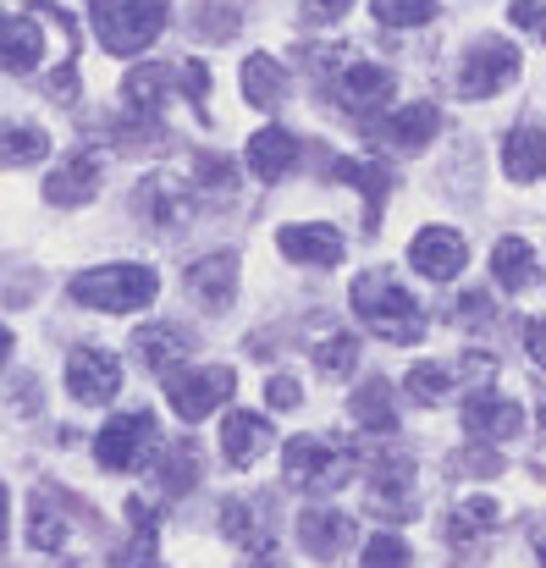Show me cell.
<instances>
[{
  "mask_svg": "<svg viewBox=\"0 0 546 568\" xmlns=\"http://www.w3.org/2000/svg\"><path fill=\"white\" fill-rule=\"evenodd\" d=\"M542 425H546V392H542Z\"/></svg>",
  "mask_w": 546,
  "mask_h": 568,
  "instance_id": "c3c4849f",
  "label": "cell"
},
{
  "mask_svg": "<svg viewBox=\"0 0 546 568\" xmlns=\"http://www.w3.org/2000/svg\"><path fill=\"white\" fill-rule=\"evenodd\" d=\"M447 392H453V381H447L442 365H414V371H408V397H414V403H442Z\"/></svg>",
  "mask_w": 546,
  "mask_h": 568,
  "instance_id": "e575fe53",
  "label": "cell"
},
{
  "mask_svg": "<svg viewBox=\"0 0 546 568\" xmlns=\"http://www.w3.org/2000/svg\"><path fill=\"white\" fill-rule=\"evenodd\" d=\"M370 514H375V519H392V525H403V519L419 514L408 464H381V469H375V480H370Z\"/></svg>",
  "mask_w": 546,
  "mask_h": 568,
  "instance_id": "9a60e30c",
  "label": "cell"
},
{
  "mask_svg": "<svg viewBox=\"0 0 546 568\" xmlns=\"http://www.w3.org/2000/svg\"><path fill=\"white\" fill-rule=\"evenodd\" d=\"M67 392H72L78 403H89V408L111 403V397L122 392L117 354H105V348H72V354H67Z\"/></svg>",
  "mask_w": 546,
  "mask_h": 568,
  "instance_id": "ba28073f",
  "label": "cell"
},
{
  "mask_svg": "<svg viewBox=\"0 0 546 568\" xmlns=\"http://www.w3.org/2000/svg\"><path fill=\"white\" fill-rule=\"evenodd\" d=\"M337 94H343V105L348 111H386V100H392V72L386 67H375V61H354V67H343V78H337Z\"/></svg>",
  "mask_w": 546,
  "mask_h": 568,
  "instance_id": "2e32d148",
  "label": "cell"
},
{
  "mask_svg": "<svg viewBox=\"0 0 546 568\" xmlns=\"http://www.w3.org/2000/svg\"><path fill=\"white\" fill-rule=\"evenodd\" d=\"M166 94H172V72H166V67H133V72L122 78V105H128L133 116H155V111L166 105Z\"/></svg>",
  "mask_w": 546,
  "mask_h": 568,
  "instance_id": "603a6c76",
  "label": "cell"
},
{
  "mask_svg": "<svg viewBox=\"0 0 546 568\" xmlns=\"http://www.w3.org/2000/svg\"><path fill=\"white\" fill-rule=\"evenodd\" d=\"M188 22H193V33H199V39H215V44H221V39H232V33H237V22H243V17H237V6H226V0H199Z\"/></svg>",
  "mask_w": 546,
  "mask_h": 568,
  "instance_id": "f1b7e54d",
  "label": "cell"
},
{
  "mask_svg": "<svg viewBox=\"0 0 546 568\" xmlns=\"http://www.w3.org/2000/svg\"><path fill=\"white\" fill-rule=\"evenodd\" d=\"M354 315H360L370 332H381L386 343H419V337H425L419 298H414L397 276H386V271L354 276Z\"/></svg>",
  "mask_w": 546,
  "mask_h": 568,
  "instance_id": "6da1fadb",
  "label": "cell"
},
{
  "mask_svg": "<svg viewBox=\"0 0 546 568\" xmlns=\"http://www.w3.org/2000/svg\"><path fill=\"white\" fill-rule=\"evenodd\" d=\"M161 480H166V486H172V491H188V486H193V458H188V453H166V458H161Z\"/></svg>",
  "mask_w": 546,
  "mask_h": 568,
  "instance_id": "74e56055",
  "label": "cell"
},
{
  "mask_svg": "<svg viewBox=\"0 0 546 568\" xmlns=\"http://www.w3.org/2000/svg\"><path fill=\"white\" fill-rule=\"evenodd\" d=\"M542 564H546V541H542Z\"/></svg>",
  "mask_w": 546,
  "mask_h": 568,
  "instance_id": "681fc988",
  "label": "cell"
},
{
  "mask_svg": "<svg viewBox=\"0 0 546 568\" xmlns=\"http://www.w3.org/2000/svg\"><path fill=\"white\" fill-rule=\"evenodd\" d=\"M332 178L364 193V226L375 232V226H381V204H386V166H375V161H360V155H343V161L332 166Z\"/></svg>",
  "mask_w": 546,
  "mask_h": 568,
  "instance_id": "44dd1931",
  "label": "cell"
},
{
  "mask_svg": "<svg viewBox=\"0 0 546 568\" xmlns=\"http://www.w3.org/2000/svg\"><path fill=\"white\" fill-rule=\"evenodd\" d=\"M276 248L299 265H343V232L326 221H304V226H282Z\"/></svg>",
  "mask_w": 546,
  "mask_h": 568,
  "instance_id": "7c38bea8",
  "label": "cell"
},
{
  "mask_svg": "<svg viewBox=\"0 0 546 568\" xmlns=\"http://www.w3.org/2000/svg\"><path fill=\"white\" fill-rule=\"evenodd\" d=\"M414 564V552H408V541L403 536H370L364 541V568H408Z\"/></svg>",
  "mask_w": 546,
  "mask_h": 568,
  "instance_id": "836d02e7",
  "label": "cell"
},
{
  "mask_svg": "<svg viewBox=\"0 0 546 568\" xmlns=\"http://www.w3.org/2000/svg\"><path fill=\"white\" fill-rule=\"evenodd\" d=\"M536 28H542V44H546V6H542V17H536Z\"/></svg>",
  "mask_w": 546,
  "mask_h": 568,
  "instance_id": "7dc6e473",
  "label": "cell"
},
{
  "mask_svg": "<svg viewBox=\"0 0 546 568\" xmlns=\"http://www.w3.org/2000/svg\"><path fill=\"white\" fill-rule=\"evenodd\" d=\"M492 276H497L508 293L530 287V282H536V248H530L525 237H503V243L492 248Z\"/></svg>",
  "mask_w": 546,
  "mask_h": 568,
  "instance_id": "484cf974",
  "label": "cell"
},
{
  "mask_svg": "<svg viewBox=\"0 0 546 568\" xmlns=\"http://www.w3.org/2000/svg\"><path fill=\"white\" fill-rule=\"evenodd\" d=\"M139 354H144V365L150 371H178L182 365V354H188V337L182 332H172V326H144L139 332Z\"/></svg>",
  "mask_w": 546,
  "mask_h": 568,
  "instance_id": "83f0119b",
  "label": "cell"
},
{
  "mask_svg": "<svg viewBox=\"0 0 546 568\" xmlns=\"http://www.w3.org/2000/svg\"><path fill=\"white\" fill-rule=\"evenodd\" d=\"M237 265H243L237 248H215V254L193 260V265H188V293H193V304L210 310V315L232 310V298H237Z\"/></svg>",
  "mask_w": 546,
  "mask_h": 568,
  "instance_id": "9c48e42d",
  "label": "cell"
},
{
  "mask_svg": "<svg viewBox=\"0 0 546 568\" xmlns=\"http://www.w3.org/2000/svg\"><path fill=\"white\" fill-rule=\"evenodd\" d=\"M243 100H249L254 111H276V105L287 100V72H282V61L249 55V61H243Z\"/></svg>",
  "mask_w": 546,
  "mask_h": 568,
  "instance_id": "7402d4cb",
  "label": "cell"
},
{
  "mask_svg": "<svg viewBox=\"0 0 546 568\" xmlns=\"http://www.w3.org/2000/svg\"><path fill=\"white\" fill-rule=\"evenodd\" d=\"M265 447H271V425H265L260 414L232 408V414L221 419V453H226V464H249V458H260Z\"/></svg>",
  "mask_w": 546,
  "mask_h": 568,
  "instance_id": "d6986e66",
  "label": "cell"
},
{
  "mask_svg": "<svg viewBox=\"0 0 546 568\" xmlns=\"http://www.w3.org/2000/svg\"><path fill=\"white\" fill-rule=\"evenodd\" d=\"M28 541H33L39 552H61V547H67V519H61L55 508H33V514H28Z\"/></svg>",
  "mask_w": 546,
  "mask_h": 568,
  "instance_id": "d6a6232c",
  "label": "cell"
},
{
  "mask_svg": "<svg viewBox=\"0 0 546 568\" xmlns=\"http://www.w3.org/2000/svg\"><path fill=\"white\" fill-rule=\"evenodd\" d=\"M6 514H11V497H6V486H0V541H6Z\"/></svg>",
  "mask_w": 546,
  "mask_h": 568,
  "instance_id": "f6af8a7d",
  "label": "cell"
},
{
  "mask_svg": "<svg viewBox=\"0 0 546 568\" xmlns=\"http://www.w3.org/2000/svg\"><path fill=\"white\" fill-rule=\"evenodd\" d=\"M348 6H354V0H299V11H304L310 22H343Z\"/></svg>",
  "mask_w": 546,
  "mask_h": 568,
  "instance_id": "ab89813d",
  "label": "cell"
},
{
  "mask_svg": "<svg viewBox=\"0 0 546 568\" xmlns=\"http://www.w3.org/2000/svg\"><path fill=\"white\" fill-rule=\"evenodd\" d=\"M265 397H271V408H299L304 392H299V381L293 376H271L265 381Z\"/></svg>",
  "mask_w": 546,
  "mask_h": 568,
  "instance_id": "60d3db41",
  "label": "cell"
},
{
  "mask_svg": "<svg viewBox=\"0 0 546 568\" xmlns=\"http://www.w3.org/2000/svg\"><path fill=\"white\" fill-rule=\"evenodd\" d=\"M89 22H94V39L111 55H139V50H150L161 39L166 0H94L89 6Z\"/></svg>",
  "mask_w": 546,
  "mask_h": 568,
  "instance_id": "3957f363",
  "label": "cell"
},
{
  "mask_svg": "<svg viewBox=\"0 0 546 568\" xmlns=\"http://www.w3.org/2000/svg\"><path fill=\"white\" fill-rule=\"evenodd\" d=\"M354 541V525H348V514H332V508H310V514H299V547L310 552V558H337L343 547Z\"/></svg>",
  "mask_w": 546,
  "mask_h": 568,
  "instance_id": "ac0fdd59",
  "label": "cell"
},
{
  "mask_svg": "<svg viewBox=\"0 0 546 568\" xmlns=\"http://www.w3.org/2000/svg\"><path fill=\"white\" fill-rule=\"evenodd\" d=\"M525 348H530V359L546 371V321H530V326H525Z\"/></svg>",
  "mask_w": 546,
  "mask_h": 568,
  "instance_id": "b9f144b4",
  "label": "cell"
},
{
  "mask_svg": "<svg viewBox=\"0 0 546 568\" xmlns=\"http://www.w3.org/2000/svg\"><path fill=\"white\" fill-rule=\"evenodd\" d=\"M193 178H199V189H221V193L237 189V172H232L221 155H199V161H193Z\"/></svg>",
  "mask_w": 546,
  "mask_h": 568,
  "instance_id": "8d00e7d4",
  "label": "cell"
},
{
  "mask_svg": "<svg viewBox=\"0 0 546 568\" xmlns=\"http://www.w3.org/2000/svg\"><path fill=\"white\" fill-rule=\"evenodd\" d=\"M492 525H497V503L492 497H469V503L453 508V541H469V536H481Z\"/></svg>",
  "mask_w": 546,
  "mask_h": 568,
  "instance_id": "4dcf8cb0",
  "label": "cell"
},
{
  "mask_svg": "<svg viewBox=\"0 0 546 568\" xmlns=\"http://www.w3.org/2000/svg\"><path fill=\"white\" fill-rule=\"evenodd\" d=\"M348 414L364 430H397V397H392L386 381H364L360 392L348 397Z\"/></svg>",
  "mask_w": 546,
  "mask_h": 568,
  "instance_id": "d4e9b609",
  "label": "cell"
},
{
  "mask_svg": "<svg viewBox=\"0 0 546 568\" xmlns=\"http://www.w3.org/2000/svg\"><path fill=\"white\" fill-rule=\"evenodd\" d=\"M178 78H182V89H188V100H193V105L204 111V94H210V72H204L199 61H182Z\"/></svg>",
  "mask_w": 546,
  "mask_h": 568,
  "instance_id": "f35d334b",
  "label": "cell"
},
{
  "mask_svg": "<svg viewBox=\"0 0 546 568\" xmlns=\"http://www.w3.org/2000/svg\"><path fill=\"white\" fill-rule=\"evenodd\" d=\"M381 28H419L436 17V0H370Z\"/></svg>",
  "mask_w": 546,
  "mask_h": 568,
  "instance_id": "f546056e",
  "label": "cell"
},
{
  "mask_svg": "<svg viewBox=\"0 0 546 568\" xmlns=\"http://www.w3.org/2000/svg\"><path fill=\"white\" fill-rule=\"evenodd\" d=\"M503 172L514 178V183H536L546 178V133L542 128H514L508 139H503Z\"/></svg>",
  "mask_w": 546,
  "mask_h": 568,
  "instance_id": "ffe728a7",
  "label": "cell"
},
{
  "mask_svg": "<svg viewBox=\"0 0 546 568\" xmlns=\"http://www.w3.org/2000/svg\"><path fill=\"white\" fill-rule=\"evenodd\" d=\"M94 193H100V155H67L44 178V204H55V210H78Z\"/></svg>",
  "mask_w": 546,
  "mask_h": 568,
  "instance_id": "4fadbf2b",
  "label": "cell"
},
{
  "mask_svg": "<svg viewBox=\"0 0 546 568\" xmlns=\"http://www.w3.org/2000/svg\"><path fill=\"white\" fill-rule=\"evenodd\" d=\"M519 425H525V408H519L514 397L475 392V397L464 403V430H469L475 442H508V436H519Z\"/></svg>",
  "mask_w": 546,
  "mask_h": 568,
  "instance_id": "8fae6325",
  "label": "cell"
},
{
  "mask_svg": "<svg viewBox=\"0 0 546 568\" xmlns=\"http://www.w3.org/2000/svg\"><path fill=\"white\" fill-rule=\"evenodd\" d=\"M243 166L260 178V183H282L293 166H299V139L287 128H260L243 150Z\"/></svg>",
  "mask_w": 546,
  "mask_h": 568,
  "instance_id": "5bb4252c",
  "label": "cell"
},
{
  "mask_svg": "<svg viewBox=\"0 0 546 568\" xmlns=\"http://www.w3.org/2000/svg\"><path fill=\"white\" fill-rule=\"evenodd\" d=\"M150 442H155V419L139 408V414H117L100 436H94V458H100V469H139V458L150 453Z\"/></svg>",
  "mask_w": 546,
  "mask_h": 568,
  "instance_id": "52a82bcc",
  "label": "cell"
},
{
  "mask_svg": "<svg viewBox=\"0 0 546 568\" xmlns=\"http://www.w3.org/2000/svg\"><path fill=\"white\" fill-rule=\"evenodd\" d=\"M221 530H226L237 547H254V536H260V519H249V503H237V497H232V503L221 508Z\"/></svg>",
  "mask_w": 546,
  "mask_h": 568,
  "instance_id": "d590c367",
  "label": "cell"
},
{
  "mask_svg": "<svg viewBox=\"0 0 546 568\" xmlns=\"http://www.w3.org/2000/svg\"><path fill=\"white\" fill-rule=\"evenodd\" d=\"M50 155V133L33 122H0V166H33Z\"/></svg>",
  "mask_w": 546,
  "mask_h": 568,
  "instance_id": "4316f807",
  "label": "cell"
},
{
  "mask_svg": "<svg viewBox=\"0 0 546 568\" xmlns=\"http://www.w3.org/2000/svg\"><path fill=\"white\" fill-rule=\"evenodd\" d=\"M408 265L425 276V282H453L464 265H469V248L453 226H425L414 243H408Z\"/></svg>",
  "mask_w": 546,
  "mask_h": 568,
  "instance_id": "30bf717a",
  "label": "cell"
},
{
  "mask_svg": "<svg viewBox=\"0 0 546 568\" xmlns=\"http://www.w3.org/2000/svg\"><path fill=\"white\" fill-rule=\"evenodd\" d=\"M315 365L326 371V376H348L354 365H360V343L343 332V337H321L315 343Z\"/></svg>",
  "mask_w": 546,
  "mask_h": 568,
  "instance_id": "1f68e13d",
  "label": "cell"
},
{
  "mask_svg": "<svg viewBox=\"0 0 546 568\" xmlns=\"http://www.w3.org/2000/svg\"><path fill=\"white\" fill-rule=\"evenodd\" d=\"M508 17H514L519 28H536V17H542V6H536V0H514V6H508Z\"/></svg>",
  "mask_w": 546,
  "mask_h": 568,
  "instance_id": "7bdbcfd3",
  "label": "cell"
},
{
  "mask_svg": "<svg viewBox=\"0 0 546 568\" xmlns=\"http://www.w3.org/2000/svg\"><path fill=\"white\" fill-rule=\"evenodd\" d=\"M519 72H525V61H519V50H514L508 39H481V44L464 55L458 94H464V100H492V94H503Z\"/></svg>",
  "mask_w": 546,
  "mask_h": 568,
  "instance_id": "277c9868",
  "label": "cell"
},
{
  "mask_svg": "<svg viewBox=\"0 0 546 568\" xmlns=\"http://www.w3.org/2000/svg\"><path fill=\"white\" fill-rule=\"evenodd\" d=\"M44 55V33H39V11L22 17H0V67L6 72H33Z\"/></svg>",
  "mask_w": 546,
  "mask_h": 568,
  "instance_id": "e0dca14e",
  "label": "cell"
},
{
  "mask_svg": "<svg viewBox=\"0 0 546 568\" xmlns=\"http://www.w3.org/2000/svg\"><path fill=\"white\" fill-rule=\"evenodd\" d=\"M282 458H287V480L304 486V491H337V486L348 480V453H337V447L321 442V436L287 442Z\"/></svg>",
  "mask_w": 546,
  "mask_h": 568,
  "instance_id": "8992f818",
  "label": "cell"
},
{
  "mask_svg": "<svg viewBox=\"0 0 546 568\" xmlns=\"http://www.w3.org/2000/svg\"><path fill=\"white\" fill-rule=\"evenodd\" d=\"M464 371H469V376H492V371H497V365H492V359H486V354H469V359H464Z\"/></svg>",
  "mask_w": 546,
  "mask_h": 568,
  "instance_id": "ee69618b",
  "label": "cell"
},
{
  "mask_svg": "<svg viewBox=\"0 0 546 568\" xmlns=\"http://www.w3.org/2000/svg\"><path fill=\"white\" fill-rule=\"evenodd\" d=\"M232 371L226 365H204V371H166V403L178 419H210V408H221L232 397Z\"/></svg>",
  "mask_w": 546,
  "mask_h": 568,
  "instance_id": "5b68a950",
  "label": "cell"
},
{
  "mask_svg": "<svg viewBox=\"0 0 546 568\" xmlns=\"http://www.w3.org/2000/svg\"><path fill=\"white\" fill-rule=\"evenodd\" d=\"M6 359H11V332L0 326V365H6Z\"/></svg>",
  "mask_w": 546,
  "mask_h": 568,
  "instance_id": "bcb514c9",
  "label": "cell"
},
{
  "mask_svg": "<svg viewBox=\"0 0 546 568\" xmlns=\"http://www.w3.org/2000/svg\"><path fill=\"white\" fill-rule=\"evenodd\" d=\"M155 293H161V276L150 265H94L72 276V298L100 315H139L155 304Z\"/></svg>",
  "mask_w": 546,
  "mask_h": 568,
  "instance_id": "7a4b0ae2",
  "label": "cell"
},
{
  "mask_svg": "<svg viewBox=\"0 0 546 568\" xmlns=\"http://www.w3.org/2000/svg\"><path fill=\"white\" fill-rule=\"evenodd\" d=\"M436 128H442V111H436L431 100H414V105H403V111L386 122V139H392L397 150H419V144L436 139Z\"/></svg>",
  "mask_w": 546,
  "mask_h": 568,
  "instance_id": "cb8c5ba5",
  "label": "cell"
}]
</instances>
